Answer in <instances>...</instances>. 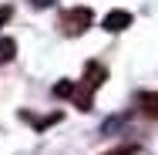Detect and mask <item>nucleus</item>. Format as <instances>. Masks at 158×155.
<instances>
[{
    "label": "nucleus",
    "mask_w": 158,
    "mask_h": 155,
    "mask_svg": "<svg viewBox=\"0 0 158 155\" xmlns=\"http://www.w3.org/2000/svg\"><path fill=\"white\" fill-rule=\"evenodd\" d=\"M101 27L108 34H118V31H125V27H131V14H128V10H111Z\"/></svg>",
    "instance_id": "obj_3"
},
{
    "label": "nucleus",
    "mask_w": 158,
    "mask_h": 155,
    "mask_svg": "<svg viewBox=\"0 0 158 155\" xmlns=\"http://www.w3.org/2000/svg\"><path fill=\"white\" fill-rule=\"evenodd\" d=\"M10 17H14V7H7V3H0V27H3V24H7Z\"/></svg>",
    "instance_id": "obj_7"
},
{
    "label": "nucleus",
    "mask_w": 158,
    "mask_h": 155,
    "mask_svg": "<svg viewBox=\"0 0 158 155\" xmlns=\"http://www.w3.org/2000/svg\"><path fill=\"white\" fill-rule=\"evenodd\" d=\"M17 58V41L14 37H0V64H10Z\"/></svg>",
    "instance_id": "obj_5"
},
{
    "label": "nucleus",
    "mask_w": 158,
    "mask_h": 155,
    "mask_svg": "<svg viewBox=\"0 0 158 155\" xmlns=\"http://www.w3.org/2000/svg\"><path fill=\"white\" fill-rule=\"evenodd\" d=\"M138 108H141L148 118L158 122V91H141V94H138Z\"/></svg>",
    "instance_id": "obj_4"
},
{
    "label": "nucleus",
    "mask_w": 158,
    "mask_h": 155,
    "mask_svg": "<svg viewBox=\"0 0 158 155\" xmlns=\"http://www.w3.org/2000/svg\"><path fill=\"white\" fill-rule=\"evenodd\" d=\"M54 98H74V84L71 81H57L54 84Z\"/></svg>",
    "instance_id": "obj_6"
},
{
    "label": "nucleus",
    "mask_w": 158,
    "mask_h": 155,
    "mask_svg": "<svg viewBox=\"0 0 158 155\" xmlns=\"http://www.w3.org/2000/svg\"><path fill=\"white\" fill-rule=\"evenodd\" d=\"M34 10H47V7H54V0H27Z\"/></svg>",
    "instance_id": "obj_8"
},
{
    "label": "nucleus",
    "mask_w": 158,
    "mask_h": 155,
    "mask_svg": "<svg viewBox=\"0 0 158 155\" xmlns=\"http://www.w3.org/2000/svg\"><path fill=\"white\" fill-rule=\"evenodd\" d=\"M91 24H94L91 7H71V10H64V14H61V31L67 34V37H81Z\"/></svg>",
    "instance_id": "obj_1"
},
{
    "label": "nucleus",
    "mask_w": 158,
    "mask_h": 155,
    "mask_svg": "<svg viewBox=\"0 0 158 155\" xmlns=\"http://www.w3.org/2000/svg\"><path fill=\"white\" fill-rule=\"evenodd\" d=\"M104 78H108L104 64H98V61H88V64H84V84H88V91H91V94L104 84Z\"/></svg>",
    "instance_id": "obj_2"
}]
</instances>
